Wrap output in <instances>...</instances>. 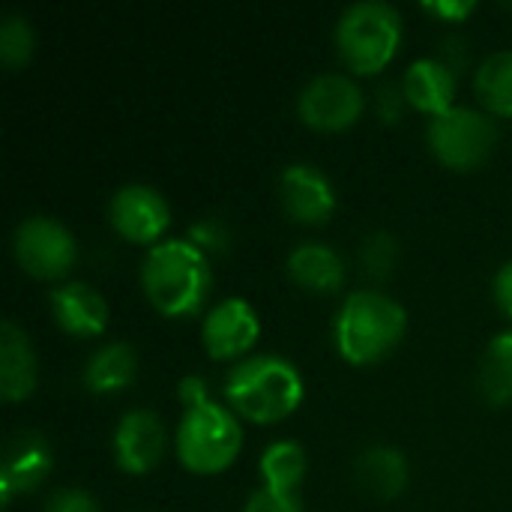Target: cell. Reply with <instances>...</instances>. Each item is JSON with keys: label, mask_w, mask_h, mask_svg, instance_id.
<instances>
[{"label": "cell", "mask_w": 512, "mask_h": 512, "mask_svg": "<svg viewBox=\"0 0 512 512\" xmlns=\"http://www.w3.org/2000/svg\"><path fill=\"white\" fill-rule=\"evenodd\" d=\"M141 285L156 312L165 318H186L204 306L213 285V267L192 240H162L144 258Z\"/></svg>", "instance_id": "obj_1"}, {"label": "cell", "mask_w": 512, "mask_h": 512, "mask_svg": "<svg viewBox=\"0 0 512 512\" xmlns=\"http://www.w3.org/2000/svg\"><path fill=\"white\" fill-rule=\"evenodd\" d=\"M225 396L252 423H279L303 402V378L294 363L276 354L240 360L225 378Z\"/></svg>", "instance_id": "obj_2"}, {"label": "cell", "mask_w": 512, "mask_h": 512, "mask_svg": "<svg viewBox=\"0 0 512 512\" xmlns=\"http://www.w3.org/2000/svg\"><path fill=\"white\" fill-rule=\"evenodd\" d=\"M408 315L384 291H354L345 297L336 318L339 354L354 366L384 360L405 336Z\"/></svg>", "instance_id": "obj_3"}, {"label": "cell", "mask_w": 512, "mask_h": 512, "mask_svg": "<svg viewBox=\"0 0 512 512\" xmlns=\"http://www.w3.org/2000/svg\"><path fill=\"white\" fill-rule=\"evenodd\" d=\"M402 42V15L384 0H360L348 6L336 24V48L351 72H381Z\"/></svg>", "instance_id": "obj_4"}, {"label": "cell", "mask_w": 512, "mask_h": 512, "mask_svg": "<svg viewBox=\"0 0 512 512\" xmlns=\"http://www.w3.org/2000/svg\"><path fill=\"white\" fill-rule=\"evenodd\" d=\"M243 447V429L234 411L201 402L183 411L177 426V459L192 474H219L225 471Z\"/></svg>", "instance_id": "obj_5"}, {"label": "cell", "mask_w": 512, "mask_h": 512, "mask_svg": "<svg viewBox=\"0 0 512 512\" xmlns=\"http://www.w3.org/2000/svg\"><path fill=\"white\" fill-rule=\"evenodd\" d=\"M498 129L489 114L465 105H453L450 111L432 117L429 123V147L435 159L447 168L468 171L489 159L495 150Z\"/></svg>", "instance_id": "obj_6"}, {"label": "cell", "mask_w": 512, "mask_h": 512, "mask_svg": "<svg viewBox=\"0 0 512 512\" xmlns=\"http://www.w3.org/2000/svg\"><path fill=\"white\" fill-rule=\"evenodd\" d=\"M15 261L36 279H60L75 264V237L72 231L51 216H30L15 228L12 237Z\"/></svg>", "instance_id": "obj_7"}, {"label": "cell", "mask_w": 512, "mask_h": 512, "mask_svg": "<svg viewBox=\"0 0 512 512\" xmlns=\"http://www.w3.org/2000/svg\"><path fill=\"white\" fill-rule=\"evenodd\" d=\"M300 120L321 132H342L363 114V90L342 72L315 75L297 96Z\"/></svg>", "instance_id": "obj_8"}, {"label": "cell", "mask_w": 512, "mask_h": 512, "mask_svg": "<svg viewBox=\"0 0 512 512\" xmlns=\"http://www.w3.org/2000/svg\"><path fill=\"white\" fill-rule=\"evenodd\" d=\"M108 219H111V228L126 240L156 243L171 222V207L162 198V192H156L153 186L129 183L111 195Z\"/></svg>", "instance_id": "obj_9"}, {"label": "cell", "mask_w": 512, "mask_h": 512, "mask_svg": "<svg viewBox=\"0 0 512 512\" xmlns=\"http://www.w3.org/2000/svg\"><path fill=\"white\" fill-rule=\"evenodd\" d=\"M51 474V447L48 441L27 429L15 432L0 459V501L3 507L12 504L15 495H30L33 489L42 486V480Z\"/></svg>", "instance_id": "obj_10"}, {"label": "cell", "mask_w": 512, "mask_h": 512, "mask_svg": "<svg viewBox=\"0 0 512 512\" xmlns=\"http://www.w3.org/2000/svg\"><path fill=\"white\" fill-rule=\"evenodd\" d=\"M261 333V321L255 315V309L240 300V297H228L222 303H216L201 327V339L210 357L216 360H234L243 357Z\"/></svg>", "instance_id": "obj_11"}, {"label": "cell", "mask_w": 512, "mask_h": 512, "mask_svg": "<svg viewBox=\"0 0 512 512\" xmlns=\"http://www.w3.org/2000/svg\"><path fill=\"white\" fill-rule=\"evenodd\" d=\"M165 441V426L153 411H129L114 429V459L126 474H147L165 456Z\"/></svg>", "instance_id": "obj_12"}, {"label": "cell", "mask_w": 512, "mask_h": 512, "mask_svg": "<svg viewBox=\"0 0 512 512\" xmlns=\"http://www.w3.org/2000/svg\"><path fill=\"white\" fill-rule=\"evenodd\" d=\"M279 198L285 213L303 225H321L336 207L333 183L315 165H288L279 177Z\"/></svg>", "instance_id": "obj_13"}, {"label": "cell", "mask_w": 512, "mask_h": 512, "mask_svg": "<svg viewBox=\"0 0 512 512\" xmlns=\"http://www.w3.org/2000/svg\"><path fill=\"white\" fill-rule=\"evenodd\" d=\"M51 312L60 330L78 339L99 336L108 327V303L87 282H66L51 291Z\"/></svg>", "instance_id": "obj_14"}, {"label": "cell", "mask_w": 512, "mask_h": 512, "mask_svg": "<svg viewBox=\"0 0 512 512\" xmlns=\"http://www.w3.org/2000/svg\"><path fill=\"white\" fill-rule=\"evenodd\" d=\"M405 99L432 117L453 108L456 96V69L447 66L441 57H420L405 72Z\"/></svg>", "instance_id": "obj_15"}, {"label": "cell", "mask_w": 512, "mask_h": 512, "mask_svg": "<svg viewBox=\"0 0 512 512\" xmlns=\"http://www.w3.org/2000/svg\"><path fill=\"white\" fill-rule=\"evenodd\" d=\"M36 387V354L24 330L12 321L0 324V396L3 402H21Z\"/></svg>", "instance_id": "obj_16"}, {"label": "cell", "mask_w": 512, "mask_h": 512, "mask_svg": "<svg viewBox=\"0 0 512 512\" xmlns=\"http://www.w3.org/2000/svg\"><path fill=\"white\" fill-rule=\"evenodd\" d=\"M288 276L312 294H333L345 282V264L327 243H300L288 255Z\"/></svg>", "instance_id": "obj_17"}, {"label": "cell", "mask_w": 512, "mask_h": 512, "mask_svg": "<svg viewBox=\"0 0 512 512\" xmlns=\"http://www.w3.org/2000/svg\"><path fill=\"white\" fill-rule=\"evenodd\" d=\"M408 459L396 447H369L357 459V483L366 495L378 501H393L408 486Z\"/></svg>", "instance_id": "obj_18"}, {"label": "cell", "mask_w": 512, "mask_h": 512, "mask_svg": "<svg viewBox=\"0 0 512 512\" xmlns=\"http://www.w3.org/2000/svg\"><path fill=\"white\" fill-rule=\"evenodd\" d=\"M138 375V354L126 342H108L90 354L84 366V387L96 396L126 390Z\"/></svg>", "instance_id": "obj_19"}, {"label": "cell", "mask_w": 512, "mask_h": 512, "mask_svg": "<svg viewBox=\"0 0 512 512\" xmlns=\"http://www.w3.org/2000/svg\"><path fill=\"white\" fill-rule=\"evenodd\" d=\"M306 450L297 441H276L261 456V477L264 489L279 495H297L306 477Z\"/></svg>", "instance_id": "obj_20"}, {"label": "cell", "mask_w": 512, "mask_h": 512, "mask_svg": "<svg viewBox=\"0 0 512 512\" xmlns=\"http://www.w3.org/2000/svg\"><path fill=\"white\" fill-rule=\"evenodd\" d=\"M477 384L489 405L512 402V333H501L492 339L483 354Z\"/></svg>", "instance_id": "obj_21"}, {"label": "cell", "mask_w": 512, "mask_h": 512, "mask_svg": "<svg viewBox=\"0 0 512 512\" xmlns=\"http://www.w3.org/2000/svg\"><path fill=\"white\" fill-rule=\"evenodd\" d=\"M480 102L495 114H512V51L489 54L474 78Z\"/></svg>", "instance_id": "obj_22"}, {"label": "cell", "mask_w": 512, "mask_h": 512, "mask_svg": "<svg viewBox=\"0 0 512 512\" xmlns=\"http://www.w3.org/2000/svg\"><path fill=\"white\" fill-rule=\"evenodd\" d=\"M33 45H36V36H33L30 21L24 15H6L0 24V60L9 69H18L33 57Z\"/></svg>", "instance_id": "obj_23"}, {"label": "cell", "mask_w": 512, "mask_h": 512, "mask_svg": "<svg viewBox=\"0 0 512 512\" xmlns=\"http://www.w3.org/2000/svg\"><path fill=\"white\" fill-rule=\"evenodd\" d=\"M360 261H363V270L372 276V279H387L399 261V243L393 234L387 231H375L363 240L360 246Z\"/></svg>", "instance_id": "obj_24"}, {"label": "cell", "mask_w": 512, "mask_h": 512, "mask_svg": "<svg viewBox=\"0 0 512 512\" xmlns=\"http://www.w3.org/2000/svg\"><path fill=\"white\" fill-rule=\"evenodd\" d=\"M243 512H303V504H300V495H279L270 489H258L246 501Z\"/></svg>", "instance_id": "obj_25"}, {"label": "cell", "mask_w": 512, "mask_h": 512, "mask_svg": "<svg viewBox=\"0 0 512 512\" xmlns=\"http://www.w3.org/2000/svg\"><path fill=\"white\" fill-rule=\"evenodd\" d=\"M189 240H192L204 255H207V249L222 252V249L228 246V228H225L219 219H201V222H195V225H192Z\"/></svg>", "instance_id": "obj_26"}, {"label": "cell", "mask_w": 512, "mask_h": 512, "mask_svg": "<svg viewBox=\"0 0 512 512\" xmlns=\"http://www.w3.org/2000/svg\"><path fill=\"white\" fill-rule=\"evenodd\" d=\"M45 512H99V504L81 489H60L48 498Z\"/></svg>", "instance_id": "obj_27"}, {"label": "cell", "mask_w": 512, "mask_h": 512, "mask_svg": "<svg viewBox=\"0 0 512 512\" xmlns=\"http://www.w3.org/2000/svg\"><path fill=\"white\" fill-rule=\"evenodd\" d=\"M402 105H405V90H396L393 84H387V87L378 90V114H381L387 123H396V120H399Z\"/></svg>", "instance_id": "obj_28"}, {"label": "cell", "mask_w": 512, "mask_h": 512, "mask_svg": "<svg viewBox=\"0 0 512 512\" xmlns=\"http://www.w3.org/2000/svg\"><path fill=\"white\" fill-rule=\"evenodd\" d=\"M492 291H495V303L501 306V312L512 318V261H507V264L495 273Z\"/></svg>", "instance_id": "obj_29"}, {"label": "cell", "mask_w": 512, "mask_h": 512, "mask_svg": "<svg viewBox=\"0 0 512 512\" xmlns=\"http://www.w3.org/2000/svg\"><path fill=\"white\" fill-rule=\"evenodd\" d=\"M474 6L477 3H471V0H435V3H426L429 12H435L441 18H453V21H462L465 15H471Z\"/></svg>", "instance_id": "obj_30"}, {"label": "cell", "mask_w": 512, "mask_h": 512, "mask_svg": "<svg viewBox=\"0 0 512 512\" xmlns=\"http://www.w3.org/2000/svg\"><path fill=\"white\" fill-rule=\"evenodd\" d=\"M180 402H183L186 408H195V405H201V402H210L207 384H204L201 378H183V381H180Z\"/></svg>", "instance_id": "obj_31"}]
</instances>
